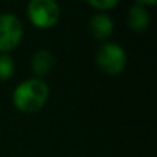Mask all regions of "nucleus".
<instances>
[{"label": "nucleus", "instance_id": "obj_1", "mask_svg": "<svg viewBox=\"0 0 157 157\" xmlns=\"http://www.w3.org/2000/svg\"><path fill=\"white\" fill-rule=\"evenodd\" d=\"M49 99V86L43 78L29 77L20 82L13 91V105L25 114L39 113Z\"/></svg>", "mask_w": 157, "mask_h": 157}, {"label": "nucleus", "instance_id": "obj_2", "mask_svg": "<svg viewBox=\"0 0 157 157\" xmlns=\"http://www.w3.org/2000/svg\"><path fill=\"white\" fill-rule=\"evenodd\" d=\"M96 66L108 75H119L128 62L126 51L116 42H103L94 56Z\"/></svg>", "mask_w": 157, "mask_h": 157}, {"label": "nucleus", "instance_id": "obj_3", "mask_svg": "<svg viewBox=\"0 0 157 157\" xmlns=\"http://www.w3.org/2000/svg\"><path fill=\"white\" fill-rule=\"evenodd\" d=\"M26 16L33 26L49 29L60 19V8L54 0H31L26 5Z\"/></svg>", "mask_w": 157, "mask_h": 157}, {"label": "nucleus", "instance_id": "obj_4", "mask_svg": "<svg viewBox=\"0 0 157 157\" xmlns=\"http://www.w3.org/2000/svg\"><path fill=\"white\" fill-rule=\"evenodd\" d=\"M23 39V23L16 14H0V54H10Z\"/></svg>", "mask_w": 157, "mask_h": 157}, {"label": "nucleus", "instance_id": "obj_5", "mask_svg": "<svg viewBox=\"0 0 157 157\" xmlns=\"http://www.w3.org/2000/svg\"><path fill=\"white\" fill-rule=\"evenodd\" d=\"M90 34L96 40L106 42V39L113 34L114 31V22L106 13H96L88 23Z\"/></svg>", "mask_w": 157, "mask_h": 157}, {"label": "nucleus", "instance_id": "obj_6", "mask_svg": "<svg viewBox=\"0 0 157 157\" xmlns=\"http://www.w3.org/2000/svg\"><path fill=\"white\" fill-rule=\"evenodd\" d=\"M52 66H54V54L49 49L40 48L33 54V57H31V71H33L34 77H37V78L46 77L51 72Z\"/></svg>", "mask_w": 157, "mask_h": 157}, {"label": "nucleus", "instance_id": "obj_7", "mask_svg": "<svg viewBox=\"0 0 157 157\" xmlns=\"http://www.w3.org/2000/svg\"><path fill=\"white\" fill-rule=\"evenodd\" d=\"M149 23H151V16L145 6L139 5L137 2L129 6L126 14V25L131 31L143 33L145 29H148Z\"/></svg>", "mask_w": 157, "mask_h": 157}, {"label": "nucleus", "instance_id": "obj_8", "mask_svg": "<svg viewBox=\"0 0 157 157\" xmlns=\"http://www.w3.org/2000/svg\"><path fill=\"white\" fill-rule=\"evenodd\" d=\"M16 72L14 59L10 54H0V82H6Z\"/></svg>", "mask_w": 157, "mask_h": 157}, {"label": "nucleus", "instance_id": "obj_9", "mask_svg": "<svg viewBox=\"0 0 157 157\" xmlns=\"http://www.w3.org/2000/svg\"><path fill=\"white\" fill-rule=\"evenodd\" d=\"M88 5L94 8L97 13H108L109 10L116 8L119 5L117 0H90Z\"/></svg>", "mask_w": 157, "mask_h": 157}]
</instances>
